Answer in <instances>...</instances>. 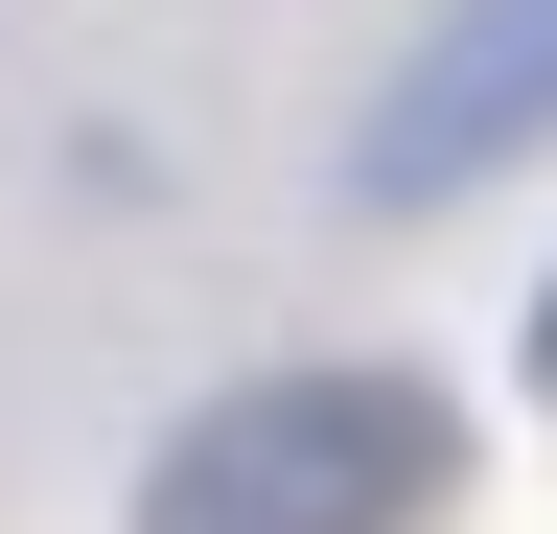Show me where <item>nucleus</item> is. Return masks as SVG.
<instances>
[{
	"label": "nucleus",
	"mask_w": 557,
	"mask_h": 534,
	"mask_svg": "<svg viewBox=\"0 0 557 534\" xmlns=\"http://www.w3.org/2000/svg\"><path fill=\"white\" fill-rule=\"evenodd\" d=\"M557 140V0H442V24L395 47V94L348 116V186L372 210H465L487 163Z\"/></svg>",
	"instance_id": "2"
},
{
	"label": "nucleus",
	"mask_w": 557,
	"mask_h": 534,
	"mask_svg": "<svg viewBox=\"0 0 557 534\" xmlns=\"http://www.w3.org/2000/svg\"><path fill=\"white\" fill-rule=\"evenodd\" d=\"M442 511H465V395L372 372V349L186 395L116 488V534H442Z\"/></svg>",
	"instance_id": "1"
},
{
	"label": "nucleus",
	"mask_w": 557,
	"mask_h": 534,
	"mask_svg": "<svg viewBox=\"0 0 557 534\" xmlns=\"http://www.w3.org/2000/svg\"><path fill=\"white\" fill-rule=\"evenodd\" d=\"M511 372H534V419H557V256H534V325H511Z\"/></svg>",
	"instance_id": "3"
}]
</instances>
